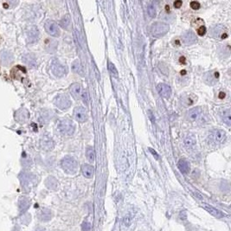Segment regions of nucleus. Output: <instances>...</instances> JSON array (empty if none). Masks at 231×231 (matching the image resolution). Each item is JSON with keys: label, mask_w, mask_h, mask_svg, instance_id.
<instances>
[{"label": "nucleus", "mask_w": 231, "mask_h": 231, "mask_svg": "<svg viewBox=\"0 0 231 231\" xmlns=\"http://www.w3.org/2000/svg\"><path fill=\"white\" fill-rule=\"evenodd\" d=\"M227 134L223 129H214L209 132L208 136V142L211 146H219L225 142Z\"/></svg>", "instance_id": "f257e3e1"}, {"label": "nucleus", "mask_w": 231, "mask_h": 231, "mask_svg": "<svg viewBox=\"0 0 231 231\" xmlns=\"http://www.w3.org/2000/svg\"><path fill=\"white\" fill-rule=\"evenodd\" d=\"M61 166L63 171L69 175H74L78 170V163L75 158L71 156L64 157L61 161Z\"/></svg>", "instance_id": "f03ea898"}, {"label": "nucleus", "mask_w": 231, "mask_h": 231, "mask_svg": "<svg viewBox=\"0 0 231 231\" xmlns=\"http://www.w3.org/2000/svg\"><path fill=\"white\" fill-rule=\"evenodd\" d=\"M169 30V24L163 22H155L151 26V34L153 38H160L166 35Z\"/></svg>", "instance_id": "7ed1b4c3"}, {"label": "nucleus", "mask_w": 231, "mask_h": 231, "mask_svg": "<svg viewBox=\"0 0 231 231\" xmlns=\"http://www.w3.org/2000/svg\"><path fill=\"white\" fill-rule=\"evenodd\" d=\"M58 129L62 134L65 136H71L75 133V126L71 119H63L59 122Z\"/></svg>", "instance_id": "20e7f679"}, {"label": "nucleus", "mask_w": 231, "mask_h": 231, "mask_svg": "<svg viewBox=\"0 0 231 231\" xmlns=\"http://www.w3.org/2000/svg\"><path fill=\"white\" fill-rule=\"evenodd\" d=\"M50 68H51V72L53 73V75L56 77H59V78L63 77L67 74V67L56 59H54L52 61Z\"/></svg>", "instance_id": "39448f33"}, {"label": "nucleus", "mask_w": 231, "mask_h": 231, "mask_svg": "<svg viewBox=\"0 0 231 231\" xmlns=\"http://www.w3.org/2000/svg\"><path fill=\"white\" fill-rule=\"evenodd\" d=\"M55 105L62 110H66L71 106V100L67 94H60L54 100Z\"/></svg>", "instance_id": "423d86ee"}, {"label": "nucleus", "mask_w": 231, "mask_h": 231, "mask_svg": "<svg viewBox=\"0 0 231 231\" xmlns=\"http://www.w3.org/2000/svg\"><path fill=\"white\" fill-rule=\"evenodd\" d=\"M44 28L45 30L47 31V33H49L52 37L57 38L61 35V30H60L59 26L57 25L56 22H54V21H51V20L47 21L45 22Z\"/></svg>", "instance_id": "0eeeda50"}, {"label": "nucleus", "mask_w": 231, "mask_h": 231, "mask_svg": "<svg viewBox=\"0 0 231 231\" xmlns=\"http://www.w3.org/2000/svg\"><path fill=\"white\" fill-rule=\"evenodd\" d=\"M74 118L78 122L83 123L88 120V113L87 110L82 106H77L74 109Z\"/></svg>", "instance_id": "6e6552de"}, {"label": "nucleus", "mask_w": 231, "mask_h": 231, "mask_svg": "<svg viewBox=\"0 0 231 231\" xmlns=\"http://www.w3.org/2000/svg\"><path fill=\"white\" fill-rule=\"evenodd\" d=\"M40 146L42 147V149L44 150L46 152H50L51 150L54 149L55 147V142L52 140V138H50L48 135H44L41 138L40 140Z\"/></svg>", "instance_id": "1a4fd4ad"}, {"label": "nucleus", "mask_w": 231, "mask_h": 231, "mask_svg": "<svg viewBox=\"0 0 231 231\" xmlns=\"http://www.w3.org/2000/svg\"><path fill=\"white\" fill-rule=\"evenodd\" d=\"M39 39V30L37 26H30L27 30V40L30 44L36 43Z\"/></svg>", "instance_id": "9d476101"}, {"label": "nucleus", "mask_w": 231, "mask_h": 231, "mask_svg": "<svg viewBox=\"0 0 231 231\" xmlns=\"http://www.w3.org/2000/svg\"><path fill=\"white\" fill-rule=\"evenodd\" d=\"M157 90L158 94L164 98H170L172 96V88L169 85L165 83H158L157 86Z\"/></svg>", "instance_id": "9b49d317"}, {"label": "nucleus", "mask_w": 231, "mask_h": 231, "mask_svg": "<svg viewBox=\"0 0 231 231\" xmlns=\"http://www.w3.org/2000/svg\"><path fill=\"white\" fill-rule=\"evenodd\" d=\"M29 117H30V113L28 112V110L25 108H21L15 112L16 120L20 123L27 121L29 119Z\"/></svg>", "instance_id": "f8f14e48"}, {"label": "nucleus", "mask_w": 231, "mask_h": 231, "mask_svg": "<svg viewBox=\"0 0 231 231\" xmlns=\"http://www.w3.org/2000/svg\"><path fill=\"white\" fill-rule=\"evenodd\" d=\"M70 94H72V96L74 97L75 100H79L82 95V87L79 83L75 82L74 84H72L70 86Z\"/></svg>", "instance_id": "ddd939ff"}, {"label": "nucleus", "mask_w": 231, "mask_h": 231, "mask_svg": "<svg viewBox=\"0 0 231 231\" xmlns=\"http://www.w3.org/2000/svg\"><path fill=\"white\" fill-rule=\"evenodd\" d=\"M196 145V139L193 134H189L184 139V146L188 150L193 149Z\"/></svg>", "instance_id": "4468645a"}, {"label": "nucleus", "mask_w": 231, "mask_h": 231, "mask_svg": "<svg viewBox=\"0 0 231 231\" xmlns=\"http://www.w3.org/2000/svg\"><path fill=\"white\" fill-rule=\"evenodd\" d=\"M182 38H183L184 43L186 44H195V43L197 41L196 35L194 34L192 31H190V30L186 31V32L183 35Z\"/></svg>", "instance_id": "2eb2a0df"}, {"label": "nucleus", "mask_w": 231, "mask_h": 231, "mask_svg": "<svg viewBox=\"0 0 231 231\" xmlns=\"http://www.w3.org/2000/svg\"><path fill=\"white\" fill-rule=\"evenodd\" d=\"M0 58H1V62L4 65H9L13 61V56L8 50H3L0 54Z\"/></svg>", "instance_id": "dca6fc26"}, {"label": "nucleus", "mask_w": 231, "mask_h": 231, "mask_svg": "<svg viewBox=\"0 0 231 231\" xmlns=\"http://www.w3.org/2000/svg\"><path fill=\"white\" fill-rule=\"evenodd\" d=\"M19 178H20L22 185L24 187H27L29 186V184L33 181L34 176L30 173H27V172H21L19 175Z\"/></svg>", "instance_id": "f3484780"}, {"label": "nucleus", "mask_w": 231, "mask_h": 231, "mask_svg": "<svg viewBox=\"0 0 231 231\" xmlns=\"http://www.w3.org/2000/svg\"><path fill=\"white\" fill-rule=\"evenodd\" d=\"M219 78V73L214 71V72H209L204 76V81L207 82L209 85H213L216 82V81Z\"/></svg>", "instance_id": "a211bd4d"}, {"label": "nucleus", "mask_w": 231, "mask_h": 231, "mask_svg": "<svg viewBox=\"0 0 231 231\" xmlns=\"http://www.w3.org/2000/svg\"><path fill=\"white\" fill-rule=\"evenodd\" d=\"M202 207L204 208V209H206L209 213H210V215H212V216H215V217L221 218V217L224 216L223 213H222L220 210H218V209H216V208H214V207L211 206V205H209V204H207V203H202Z\"/></svg>", "instance_id": "6ab92c4d"}, {"label": "nucleus", "mask_w": 231, "mask_h": 231, "mask_svg": "<svg viewBox=\"0 0 231 231\" xmlns=\"http://www.w3.org/2000/svg\"><path fill=\"white\" fill-rule=\"evenodd\" d=\"M82 172L85 178H90L94 176V169L92 165L88 164H84L82 165Z\"/></svg>", "instance_id": "aec40b11"}, {"label": "nucleus", "mask_w": 231, "mask_h": 231, "mask_svg": "<svg viewBox=\"0 0 231 231\" xmlns=\"http://www.w3.org/2000/svg\"><path fill=\"white\" fill-rule=\"evenodd\" d=\"M178 169L183 174H188L190 172V164L185 158H181L178 161Z\"/></svg>", "instance_id": "412c9836"}, {"label": "nucleus", "mask_w": 231, "mask_h": 231, "mask_svg": "<svg viewBox=\"0 0 231 231\" xmlns=\"http://www.w3.org/2000/svg\"><path fill=\"white\" fill-rule=\"evenodd\" d=\"M201 114V108L200 107H193L190 110H189L188 114H187V118L190 119V121H194L199 117V115Z\"/></svg>", "instance_id": "4be33fe9"}, {"label": "nucleus", "mask_w": 231, "mask_h": 231, "mask_svg": "<svg viewBox=\"0 0 231 231\" xmlns=\"http://www.w3.org/2000/svg\"><path fill=\"white\" fill-rule=\"evenodd\" d=\"M22 61H23V62H25L26 64H28L31 68L36 67V65H37L36 57L32 54H26V55H24L22 56Z\"/></svg>", "instance_id": "5701e85b"}, {"label": "nucleus", "mask_w": 231, "mask_h": 231, "mask_svg": "<svg viewBox=\"0 0 231 231\" xmlns=\"http://www.w3.org/2000/svg\"><path fill=\"white\" fill-rule=\"evenodd\" d=\"M71 68H72V70H73L75 73H76L77 75H82V76L84 75V69H83L82 63L80 62L79 60H75V62L72 63Z\"/></svg>", "instance_id": "b1692460"}, {"label": "nucleus", "mask_w": 231, "mask_h": 231, "mask_svg": "<svg viewBox=\"0 0 231 231\" xmlns=\"http://www.w3.org/2000/svg\"><path fill=\"white\" fill-rule=\"evenodd\" d=\"M45 184H46L47 188L50 189V190H56L57 185H58L57 180L54 177H49L48 178L46 179Z\"/></svg>", "instance_id": "393cba45"}, {"label": "nucleus", "mask_w": 231, "mask_h": 231, "mask_svg": "<svg viewBox=\"0 0 231 231\" xmlns=\"http://www.w3.org/2000/svg\"><path fill=\"white\" fill-rule=\"evenodd\" d=\"M52 217V213L50 209H44L39 214V218L44 221V222H48L51 219Z\"/></svg>", "instance_id": "a878e982"}, {"label": "nucleus", "mask_w": 231, "mask_h": 231, "mask_svg": "<svg viewBox=\"0 0 231 231\" xmlns=\"http://www.w3.org/2000/svg\"><path fill=\"white\" fill-rule=\"evenodd\" d=\"M30 207V200L26 197H22L20 200H19V209H20V212L21 213H23L25 212L27 209H29Z\"/></svg>", "instance_id": "bb28decb"}, {"label": "nucleus", "mask_w": 231, "mask_h": 231, "mask_svg": "<svg viewBox=\"0 0 231 231\" xmlns=\"http://www.w3.org/2000/svg\"><path fill=\"white\" fill-rule=\"evenodd\" d=\"M107 68H108V71L110 72V74H111V75H112V77H114V78H118V77H119L118 70L116 69L115 65H114L112 62H108V63H107Z\"/></svg>", "instance_id": "cd10ccee"}, {"label": "nucleus", "mask_w": 231, "mask_h": 231, "mask_svg": "<svg viewBox=\"0 0 231 231\" xmlns=\"http://www.w3.org/2000/svg\"><path fill=\"white\" fill-rule=\"evenodd\" d=\"M86 156H87V158L88 160L93 163L94 161V158H95V156H94V150L92 146H88L87 150H86Z\"/></svg>", "instance_id": "c85d7f7f"}, {"label": "nucleus", "mask_w": 231, "mask_h": 231, "mask_svg": "<svg viewBox=\"0 0 231 231\" xmlns=\"http://www.w3.org/2000/svg\"><path fill=\"white\" fill-rule=\"evenodd\" d=\"M223 120L224 123H226L228 126H230L231 124V114L230 109H226L223 112Z\"/></svg>", "instance_id": "c756f323"}, {"label": "nucleus", "mask_w": 231, "mask_h": 231, "mask_svg": "<svg viewBox=\"0 0 231 231\" xmlns=\"http://www.w3.org/2000/svg\"><path fill=\"white\" fill-rule=\"evenodd\" d=\"M70 17H69V16L66 15L65 16H63L62 17V19L61 20V22H60V24H61V26L63 28V29H66L68 30V28H69V26H70Z\"/></svg>", "instance_id": "7c9ffc66"}, {"label": "nucleus", "mask_w": 231, "mask_h": 231, "mask_svg": "<svg viewBox=\"0 0 231 231\" xmlns=\"http://www.w3.org/2000/svg\"><path fill=\"white\" fill-rule=\"evenodd\" d=\"M81 98H82L83 102H84L85 104H88V102H89V98H88V93L87 90H84L83 92H82Z\"/></svg>", "instance_id": "2f4dec72"}, {"label": "nucleus", "mask_w": 231, "mask_h": 231, "mask_svg": "<svg viewBox=\"0 0 231 231\" xmlns=\"http://www.w3.org/2000/svg\"><path fill=\"white\" fill-rule=\"evenodd\" d=\"M147 11H148V15L151 16V17H154L156 16V9L153 5H149L147 7Z\"/></svg>", "instance_id": "473e14b6"}, {"label": "nucleus", "mask_w": 231, "mask_h": 231, "mask_svg": "<svg viewBox=\"0 0 231 231\" xmlns=\"http://www.w3.org/2000/svg\"><path fill=\"white\" fill-rule=\"evenodd\" d=\"M82 231H91V225L88 222H84L82 224Z\"/></svg>", "instance_id": "72a5a7b5"}, {"label": "nucleus", "mask_w": 231, "mask_h": 231, "mask_svg": "<svg viewBox=\"0 0 231 231\" xmlns=\"http://www.w3.org/2000/svg\"><path fill=\"white\" fill-rule=\"evenodd\" d=\"M205 33H206V27L205 26H200L198 29H197V34L199 35V36H204L205 35Z\"/></svg>", "instance_id": "f704fd0d"}, {"label": "nucleus", "mask_w": 231, "mask_h": 231, "mask_svg": "<svg viewBox=\"0 0 231 231\" xmlns=\"http://www.w3.org/2000/svg\"><path fill=\"white\" fill-rule=\"evenodd\" d=\"M190 7L193 10H198L200 8V4L196 1H192V2H190Z\"/></svg>", "instance_id": "c9c22d12"}, {"label": "nucleus", "mask_w": 231, "mask_h": 231, "mask_svg": "<svg viewBox=\"0 0 231 231\" xmlns=\"http://www.w3.org/2000/svg\"><path fill=\"white\" fill-rule=\"evenodd\" d=\"M182 4H183V2L181 0H178L174 3V6L176 8H180L182 6Z\"/></svg>", "instance_id": "e433bc0d"}, {"label": "nucleus", "mask_w": 231, "mask_h": 231, "mask_svg": "<svg viewBox=\"0 0 231 231\" xmlns=\"http://www.w3.org/2000/svg\"><path fill=\"white\" fill-rule=\"evenodd\" d=\"M149 151L151 152V153H152L153 156L155 157V158H156V159H158V158H159V156L158 155V153L156 152V151H154V150L152 149V148H149Z\"/></svg>", "instance_id": "4c0bfd02"}, {"label": "nucleus", "mask_w": 231, "mask_h": 231, "mask_svg": "<svg viewBox=\"0 0 231 231\" xmlns=\"http://www.w3.org/2000/svg\"><path fill=\"white\" fill-rule=\"evenodd\" d=\"M179 61H180V62H181V63H185V58H184V56H181Z\"/></svg>", "instance_id": "58836bf2"}, {"label": "nucleus", "mask_w": 231, "mask_h": 231, "mask_svg": "<svg viewBox=\"0 0 231 231\" xmlns=\"http://www.w3.org/2000/svg\"><path fill=\"white\" fill-rule=\"evenodd\" d=\"M36 231H46V230H45V229H44V228H38V229L36 230Z\"/></svg>", "instance_id": "ea45409f"}]
</instances>
